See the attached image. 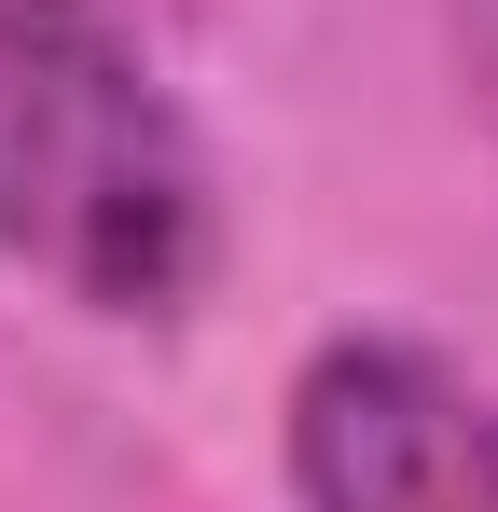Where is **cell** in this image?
Listing matches in <instances>:
<instances>
[{
    "mask_svg": "<svg viewBox=\"0 0 498 512\" xmlns=\"http://www.w3.org/2000/svg\"><path fill=\"white\" fill-rule=\"evenodd\" d=\"M0 263L70 291L83 319H180L222 263V194L180 97L42 0H0Z\"/></svg>",
    "mask_w": 498,
    "mask_h": 512,
    "instance_id": "cell-1",
    "label": "cell"
},
{
    "mask_svg": "<svg viewBox=\"0 0 498 512\" xmlns=\"http://www.w3.org/2000/svg\"><path fill=\"white\" fill-rule=\"evenodd\" d=\"M291 512H498V388L415 333H332L291 374Z\"/></svg>",
    "mask_w": 498,
    "mask_h": 512,
    "instance_id": "cell-2",
    "label": "cell"
},
{
    "mask_svg": "<svg viewBox=\"0 0 498 512\" xmlns=\"http://www.w3.org/2000/svg\"><path fill=\"white\" fill-rule=\"evenodd\" d=\"M42 14H83V28H139V14H180V0H42Z\"/></svg>",
    "mask_w": 498,
    "mask_h": 512,
    "instance_id": "cell-3",
    "label": "cell"
}]
</instances>
